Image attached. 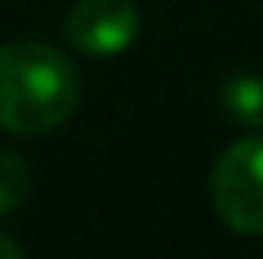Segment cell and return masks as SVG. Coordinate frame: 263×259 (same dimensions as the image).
I'll return each mask as SVG.
<instances>
[{
  "instance_id": "1",
  "label": "cell",
  "mask_w": 263,
  "mask_h": 259,
  "mask_svg": "<svg viewBox=\"0 0 263 259\" xmlns=\"http://www.w3.org/2000/svg\"><path fill=\"white\" fill-rule=\"evenodd\" d=\"M80 103L77 65L50 42L20 38L0 46V130L39 137L65 126Z\"/></svg>"
},
{
  "instance_id": "2",
  "label": "cell",
  "mask_w": 263,
  "mask_h": 259,
  "mask_svg": "<svg viewBox=\"0 0 263 259\" xmlns=\"http://www.w3.org/2000/svg\"><path fill=\"white\" fill-rule=\"evenodd\" d=\"M210 198L233 233L263 236V137H240L214 160Z\"/></svg>"
},
{
  "instance_id": "3",
  "label": "cell",
  "mask_w": 263,
  "mask_h": 259,
  "mask_svg": "<svg viewBox=\"0 0 263 259\" xmlns=\"http://www.w3.org/2000/svg\"><path fill=\"white\" fill-rule=\"evenodd\" d=\"M141 12L134 0H80L65 19V38L88 57H115L138 38Z\"/></svg>"
},
{
  "instance_id": "4",
  "label": "cell",
  "mask_w": 263,
  "mask_h": 259,
  "mask_svg": "<svg viewBox=\"0 0 263 259\" xmlns=\"http://www.w3.org/2000/svg\"><path fill=\"white\" fill-rule=\"evenodd\" d=\"M217 99H221L225 114H229L233 122H240V126H259L263 122V80L256 73L225 76Z\"/></svg>"
},
{
  "instance_id": "5",
  "label": "cell",
  "mask_w": 263,
  "mask_h": 259,
  "mask_svg": "<svg viewBox=\"0 0 263 259\" xmlns=\"http://www.w3.org/2000/svg\"><path fill=\"white\" fill-rule=\"evenodd\" d=\"M27 198H31V168H27V160L0 149V217L15 213Z\"/></svg>"
},
{
  "instance_id": "6",
  "label": "cell",
  "mask_w": 263,
  "mask_h": 259,
  "mask_svg": "<svg viewBox=\"0 0 263 259\" xmlns=\"http://www.w3.org/2000/svg\"><path fill=\"white\" fill-rule=\"evenodd\" d=\"M20 255H23V248L15 244L12 236H4V233H0V259H20Z\"/></svg>"
}]
</instances>
